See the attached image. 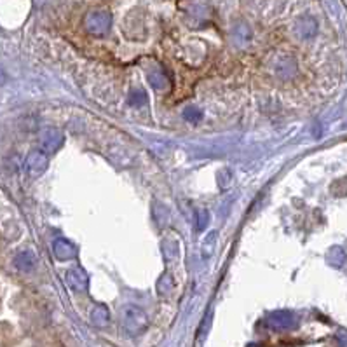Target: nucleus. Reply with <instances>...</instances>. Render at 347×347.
Returning <instances> with one entry per match:
<instances>
[{
    "label": "nucleus",
    "mask_w": 347,
    "mask_h": 347,
    "mask_svg": "<svg viewBox=\"0 0 347 347\" xmlns=\"http://www.w3.org/2000/svg\"><path fill=\"white\" fill-rule=\"evenodd\" d=\"M47 164H49V161H47V157H46V152L35 150L26 157L25 169H26V173H28V177L37 178L47 169Z\"/></svg>",
    "instance_id": "3"
},
{
    "label": "nucleus",
    "mask_w": 347,
    "mask_h": 347,
    "mask_svg": "<svg viewBox=\"0 0 347 347\" xmlns=\"http://www.w3.org/2000/svg\"><path fill=\"white\" fill-rule=\"evenodd\" d=\"M148 82H150V86L153 89L157 91H164L169 87V81L168 77H166V73L162 72L159 67H153L152 70H148Z\"/></svg>",
    "instance_id": "10"
},
{
    "label": "nucleus",
    "mask_w": 347,
    "mask_h": 347,
    "mask_svg": "<svg viewBox=\"0 0 347 347\" xmlns=\"http://www.w3.org/2000/svg\"><path fill=\"white\" fill-rule=\"evenodd\" d=\"M209 223V213L206 209H199L197 211V230H204Z\"/></svg>",
    "instance_id": "19"
},
{
    "label": "nucleus",
    "mask_w": 347,
    "mask_h": 347,
    "mask_svg": "<svg viewBox=\"0 0 347 347\" xmlns=\"http://www.w3.org/2000/svg\"><path fill=\"white\" fill-rule=\"evenodd\" d=\"M65 283L68 284V288L75 290V292H84L87 288V274L84 269L81 267H72L65 274Z\"/></svg>",
    "instance_id": "6"
},
{
    "label": "nucleus",
    "mask_w": 347,
    "mask_h": 347,
    "mask_svg": "<svg viewBox=\"0 0 347 347\" xmlns=\"http://www.w3.org/2000/svg\"><path fill=\"white\" fill-rule=\"evenodd\" d=\"M249 41H252V30H249V26L244 25V23L236 25V28H234V42L237 44V46L244 47Z\"/></svg>",
    "instance_id": "12"
},
{
    "label": "nucleus",
    "mask_w": 347,
    "mask_h": 347,
    "mask_svg": "<svg viewBox=\"0 0 347 347\" xmlns=\"http://www.w3.org/2000/svg\"><path fill=\"white\" fill-rule=\"evenodd\" d=\"M84 25L91 35H105L112 26V16L107 11H93L86 16Z\"/></svg>",
    "instance_id": "2"
},
{
    "label": "nucleus",
    "mask_w": 347,
    "mask_h": 347,
    "mask_svg": "<svg viewBox=\"0 0 347 347\" xmlns=\"http://www.w3.org/2000/svg\"><path fill=\"white\" fill-rule=\"evenodd\" d=\"M344 252H342L340 248H333L330 249V253H328V262L332 263L333 267H340L342 262H344Z\"/></svg>",
    "instance_id": "18"
},
{
    "label": "nucleus",
    "mask_w": 347,
    "mask_h": 347,
    "mask_svg": "<svg viewBox=\"0 0 347 347\" xmlns=\"http://www.w3.org/2000/svg\"><path fill=\"white\" fill-rule=\"evenodd\" d=\"M91 321H93L96 326H107L108 321H110V314H108L107 307L96 305L94 309L91 311Z\"/></svg>",
    "instance_id": "13"
},
{
    "label": "nucleus",
    "mask_w": 347,
    "mask_h": 347,
    "mask_svg": "<svg viewBox=\"0 0 347 347\" xmlns=\"http://www.w3.org/2000/svg\"><path fill=\"white\" fill-rule=\"evenodd\" d=\"M183 119L188 122H199L201 119H203V112H201V108L190 105V107H187L185 110H183Z\"/></svg>",
    "instance_id": "17"
},
{
    "label": "nucleus",
    "mask_w": 347,
    "mask_h": 347,
    "mask_svg": "<svg viewBox=\"0 0 347 347\" xmlns=\"http://www.w3.org/2000/svg\"><path fill=\"white\" fill-rule=\"evenodd\" d=\"M122 326L131 335H140L148 328V318L138 305H126L122 309Z\"/></svg>",
    "instance_id": "1"
},
{
    "label": "nucleus",
    "mask_w": 347,
    "mask_h": 347,
    "mask_svg": "<svg viewBox=\"0 0 347 347\" xmlns=\"http://www.w3.org/2000/svg\"><path fill=\"white\" fill-rule=\"evenodd\" d=\"M269 323L274 328H290L295 324V314L290 311H276L269 316Z\"/></svg>",
    "instance_id": "8"
},
{
    "label": "nucleus",
    "mask_w": 347,
    "mask_h": 347,
    "mask_svg": "<svg viewBox=\"0 0 347 347\" xmlns=\"http://www.w3.org/2000/svg\"><path fill=\"white\" fill-rule=\"evenodd\" d=\"M127 102H129L131 107H142L148 102V96L145 93V89L142 87H134V89L129 91V96H127Z\"/></svg>",
    "instance_id": "14"
},
{
    "label": "nucleus",
    "mask_w": 347,
    "mask_h": 347,
    "mask_svg": "<svg viewBox=\"0 0 347 347\" xmlns=\"http://www.w3.org/2000/svg\"><path fill=\"white\" fill-rule=\"evenodd\" d=\"M297 33L300 38H311L314 37L316 32H318V23L313 20V17H302V20L297 21Z\"/></svg>",
    "instance_id": "11"
},
{
    "label": "nucleus",
    "mask_w": 347,
    "mask_h": 347,
    "mask_svg": "<svg viewBox=\"0 0 347 347\" xmlns=\"http://www.w3.org/2000/svg\"><path fill=\"white\" fill-rule=\"evenodd\" d=\"M173 279H171L169 274H162L161 279L157 281V292L161 293V295H169L171 292H173Z\"/></svg>",
    "instance_id": "16"
},
{
    "label": "nucleus",
    "mask_w": 347,
    "mask_h": 347,
    "mask_svg": "<svg viewBox=\"0 0 347 347\" xmlns=\"http://www.w3.org/2000/svg\"><path fill=\"white\" fill-rule=\"evenodd\" d=\"M274 72H276V75L279 79H283V81H288V79L295 77V73H297L295 60H293L292 56H279L274 63Z\"/></svg>",
    "instance_id": "5"
},
{
    "label": "nucleus",
    "mask_w": 347,
    "mask_h": 347,
    "mask_svg": "<svg viewBox=\"0 0 347 347\" xmlns=\"http://www.w3.org/2000/svg\"><path fill=\"white\" fill-rule=\"evenodd\" d=\"M63 145V134L60 133L58 129H46L44 133L41 134V148L42 152L46 153H54L58 148Z\"/></svg>",
    "instance_id": "4"
},
{
    "label": "nucleus",
    "mask_w": 347,
    "mask_h": 347,
    "mask_svg": "<svg viewBox=\"0 0 347 347\" xmlns=\"http://www.w3.org/2000/svg\"><path fill=\"white\" fill-rule=\"evenodd\" d=\"M14 265L16 269L23 271V272H32L37 267V258L32 252H21L16 255L14 258Z\"/></svg>",
    "instance_id": "9"
},
{
    "label": "nucleus",
    "mask_w": 347,
    "mask_h": 347,
    "mask_svg": "<svg viewBox=\"0 0 347 347\" xmlns=\"http://www.w3.org/2000/svg\"><path fill=\"white\" fill-rule=\"evenodd\" d=\"M162 252H164L166 260L173 262L180 255V246L175 239H164V243H162Z\"/></svg>",
    "instance_id": "15"
},
{
    "label": "nucleus",
    "mask_w": 347,
    "mask_h": 347,
    "mask_svg": "<svg viewBox=\"0 0 347 347\" xmlns=\"http://www.w3.org/2000/svg\"><path fill=\"white\" fill-rule=\"evenodd\" d=\"M52 253H54V257L58 260H70V258H73L77 255V249L68 239L61 237V239H56L54 244H52Z\"/></svg>",
    "instance_id": "7"
}]
</instances>
